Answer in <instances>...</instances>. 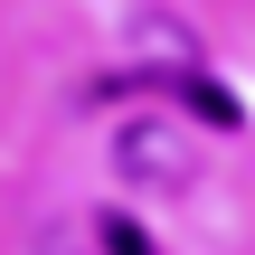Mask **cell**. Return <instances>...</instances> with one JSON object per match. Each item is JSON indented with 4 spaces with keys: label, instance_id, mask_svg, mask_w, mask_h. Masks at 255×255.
<instances>
[{
    "label": "cell",
    "instance_id": "obj_1",
    "mask_svg": "<svg viewBox=\"0 0 255 255\" xmlns=\"http://www.w3.org/2000/svg\"><path fill=\"white\" fill-rule=\"evenodd\" d=\"M114 170L132 189H189L199 180V151H189V132L170 114H132V123H114Z\"/></svg>",
    "mask_w": 255,
    "mask_h": 255
},
{
    "label": "cell",
    "instance_id": "obj_2",
    "mask_svg": "<svg viewBox=\"0 0 255 255\" xmlns=\"http://www.w3.org/2000/svg\"><path fill=\"white\" fill-rule=\"evenodd\" d=\"M95 237H104V255H151V237L132 218H95Z\"/></svg>",
    "mask_w": 255,
    "mask_h": 255
}]
</instances>
